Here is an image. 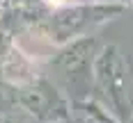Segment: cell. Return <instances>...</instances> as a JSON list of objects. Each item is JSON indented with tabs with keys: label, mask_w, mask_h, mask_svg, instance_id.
<instances>
[{
	"label": "cell",
	"mask_w": 133,
	"mask_h": 123,
	"mask_svg": "<svg viewBox=\"0 0 133 123\" xmlns=\"http://www.w3.org/2000/svg\"><path fill=\"white\" fill-rule=\"evenodd\" d=\"M126 9L129 7L124 5H96V2H74L66 7H55L35 30L18 37L16 41L32 39L35 46L48 48L53 53L55 48H62L69 41L92 37L99 27L126 14Z\"/></svg>",
	"instance_id": "6da1fadb"
},
{
	"label": "cell",
	"mask_w": 133,
	"mask_h": 123,
	"mask_svg": "<svg viewBox=\"0 0 133 123\" xmlns=\"http://www.w3.org/2000/svg\"><path fill=\"white\" fill-rule=\"evenodd\" d=\"M92 87L99 91V103L117 116L122 123L129 121L133 114L131 84H129V66L119 46L106 43L99 48L92 64Z\"/></svg>",
	"instance_id": "7a4b0ae2"
},
{
	"label": "cell",
	"mask_w": 133,
	"mask_h": 123,
	"mask_svg": "<svg viewBox=\"0 0 133 123\" xmlns=\"http://www.w3.org/2000/svg\"><path fill=\"white\" fill-rule=\"evenodd\" d=\"M101 43L96 37H83V39L69 41L62 48H55L48 55V64L57 71V78L51 80L69 96V100H83L90 98L92 87V64L99 53Z\"/></svg>",
	"instance_id": "3957f363"
},
{
	"label": "cell",
	"mask_w": 133,
	"mask_h": 123,
	"mask_svg": "<svg viewBox=\"0 0 133 123\" xmlns=\"http://www.w3.org/2000/svg\"><path fill=\"white\" fill-rule=\"evenodd\" d=\"M9 89L12 105L21 109L25 116L39 123H66L71 119V100L69 96L55 84L48 73L39 75L37 80L21 89Z\"/></svg>",
	"instance_id": "277c9868"
},
{
	"label": "cell",
	"mask_w": 133,
	"mask_h": 123,
	"mask_svg": "<svg viewBox=\"0 0 133 123\" xmlns=\"http://www.w3.org/2000/svg\"><path fill=\"white\" fill-rule=\"evenodd\" d=\"M44 75L41 62L28 55L16 41L0 37V82L5 87L21 89Z\"/></svg>",
	"instance_id": "5b68a950"
},
{
	"label": "cell",
	"mask_w": 133,
	"mask_h": 123,
	"mask_svg": "<svg viewBox=\"0 0 133 123\" xmlns=\"http://www.w3.org/2000/svg\"><path fill=\"white\" fill-rule=\"evenodd\" d=\"M66 123H122V121L90 96V98L71 103V119Z\"/></svg>",
	"instance_id": "8992f818"
},
{
	"label": "cell",
	"mask_w": 133,
	"mask_h": 123,
	"mask_svg": "<svg viewBox=\"0 0 133 123\" xmlns=\"http://www.w3.org/2000/svg\"><path fill=\"white\" fill-rule=\"evenodd\" d=\"M0 123H30V116H25L23 112H2Z\"/></svg>",
	"instance_id": "52a82bcc"
},
{
	"label": "cell",
	"mask_w": 133,
	"mask_h": 123,
	"mask_svg": "<svg viewBox=\"0 0 133 123\" xmlns=\"http://www.w3.org/2000/svg\"><path fill=\"white\" fill-rule=\"evenodd\" d=\"M48 2V7L55 9V7H66V5H74V2H78V0H46Z\"/></svg>",
	"instance_id": "ba28073f"
},
{
	"label": "cell",
	"mask_w": 133,
	"mask_h": 123,
	"mask_svg": "<svg viewBox=\"0 0 133 123\" xmlns=\"http://www.w3.org/2000/svg\"><path fill=\"white\" fill-rule=\"evenodd\" d=\"M126 123H133V114H131V116H129V121H126Z\"/></svg>",
	"instance_id": "9c48e42d"
},
{
	"label": "cell",
	"mask_w": 133,
	"mask_h": 123,
	"mask_svg": "<svg viewBox=\"0 0 133 123\" xmlns=\"http://www.w3.org/2000/svg\"><path fill=\"white\" fill-rule=\"evenodd\" d=\"M0 14H2V0H0Z\"/></svg>",
	"instance_id": "30bf717a"
}]
</instances>
